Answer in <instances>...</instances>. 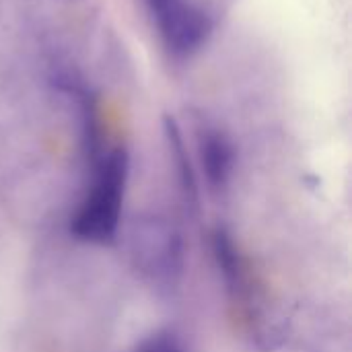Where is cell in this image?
<instances>
[{
    "label": "cell",
    "mask_w": 352,
    "mask_h": 352,
    "mask_svg": "<svg viewBox=\"0 0 352 352\" xmlns=\"http://www.w3.org/2000/svg\"><path fill=\"white\" fill-rule=\"evenodd\" d=\"M130 159L126 148L118 146L95 161L93 184L72 217L70 231L78 241L93 245L111 243L122 225Z\"/></svg>",
    "instance_id": "6da1fadb"
},
{
    "label": "cell",
    "mask_w": 352,
    "mask_h": 352,
    "mask_svg": "<svg viewBox=\"0 0 352 352\" xmlns=\"http://www.w3.org/2000/svg\"><path fill=\"white\" fill-rule=\"evenodd\" d=\"M128 252L134 270L157 289H171L186 268L182 231L163 214H142L128 235Z\"/></svg>",
    "instance_id": "7a4b0ae2"
},
{
    "label": "cell",
    "mask_w": 352,
    "mask_h": 352,
    "mask_svg": "<svg viewBox=\"0 0 352 352\" xmlns=\"http://www.w3.org/2000/svg\"><path fill=\"white\" fill-rule=\"evenodd\" d=\"M142 4L163 47L173 58H190L206 45L212 19L196 0H142Z\"/></svg>",
    "instance_id": "3957f363"
},
{
    "label": "cell",
    "mask_w": 352,
    "mask_h": 352,
    "mask_svg": "<svg viewBox=\"0 0 352 352\" xmlns=\"http://www.w3.org/2000/svg\"><path fill=\"white\" fill-rule=\"evenodd\" d=\"M198 157L206 184L217 192L225 190L233 177L237 161L231 136L217 126H202L198 132Z\"/></svg>",
    "instance_id": "277c9868"
},
{
    "label": "cell",
    "mask_w": 352,
    "mask_h": 352,
    "mask_svg": "<svg viewBox=\"0 0 352 352\" xmlns=\"http://www.w3.org/2000/svg\"><path fill=\"white\" fill-rule=\"evenodd\" d=\"M163 130H165V140H167V146H169V155H171L173 165H175V171H177V179H179V186H182V194H184L186 202L192 208H196L198 206V194H200V190H198V177H196L194 165L190 161V153L186 148L182 130H179L177 122L171 116H165Z\"/></svg>",
    "instance_id": "5b68a950"
},
{
    "label": "cell",
    "mask_w": 352,
    "mask_h": 352,
    "mask_svg": "<svg viewBox=\"0 0 352 352\" xmlns=\"http://www.w3.org/2000/svg\"><path fill=\"white\" fill-rule=\"evenodd\" d=\"M212 252H214V260L225 283L229 285V289L237 291L243 283V266H241L239 250L235 248L229 231L219 227L212 233Z\"/></svg>",
    "instance_id": "8992f818"
},
{
    "label": "cell",
    "mask_w": 352,
    "mask_h": 352,
    "mask_svg": "<svg viewBox=\"0 0 352 352\" xmlns=\"http://www.w3.org/2000/svg\"><path fill=\"white\" fill-rule=\"evenodd\" d=\"M130 352H188L182 336L173 330H157L134 344Z\"/></svg>",
    "instance_id": "52a82bcc"
}]
</instances>
